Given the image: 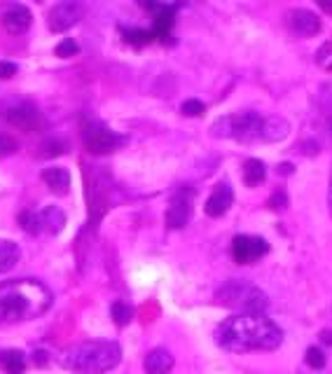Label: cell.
I'll list each match as a JSON object with an SVG mask.
<instances>
[{"instance_id": "6da1fadb", "label": "cell", "mask_w": 332, "mask_h": 374, "mask_svg": "<svg viewBox=\"0 0 332 374\" xmlns=\"http://www.w3.org/2000/svg\"><path fill=\"white\" fill-rule=\"evenodd\" d=\"M216 342L225 351L251 353V351H274L283 342L281 328L264 313H236L222 320L216 330Z\"/></svg>"}, {"instance_id": "7a4b0ae2", "label": "cell", "mask_w": 332, "mask_h": 374, "mask_svg": "<svg viewBox=\"0 0 332 374\" xmlns=\"http://www.w3.org/2000/svg\"><path fill=\"white\" fill-rule=\"evenodd\" d=\"M52 293L33 278H12L0 283V325L38 318L50 309Z\"/></svg>"}, {"instance_id": "3957f363", "label": "cell", "mask_w": 332, "mask_h": 374, "mask_svg": "<svg viewBox=\"0 0 332 374\" xmlns=\"http://www.w3.org/2000/svg\"><path fill=\"white\" fill-rule=\"evenodd\" d=\"M218 138H232L244 145L276 143L290 134V124L283 117H269L260 112H239L218 120L211 129Z\"/></svg>"}, {"instance_id": "277c9868", "label": "cell", "mask_w": 332, "mask_h": 374, "mask_svg": "<svg viewBox=\"0 0 332 374\" xmlns=\"http://www.w3.org/2000/svg\"><path fill=\"white\" fill-rule=\"evenodd\" d=\"M122 351L115 342H85L63 355V365L78 374H103L117 367Z\"/></svg>"}, {"instance_id": "5b68a950", "label": "cell", "mask_w": 332, "mask_h": 374, "mask_svg": "<svg viewBox=\"0 0 332 374\" xmlns=\"http://www.w3.org/2000/svg\"><path fill=\"white\" fill-rule=\"evenodd\" d=\"M216 300L229 309H241V313L244 311L262 313L267 304H269V300H267V295L262 290L255 288L253 283H248V281H227L220 290H218Z\"/></svg>"}, {"instance_id": "8992f818", "label": "cell", "mask_w": 332, "mask_h": 374, "mask_svg": "<svg viewBox=\"0 0 332 374\" xmlns=\"http://www.w3.org/2000/svg\"><path fill=\"white\" fill-rule=\"evenodd\" d=\"M0 115L3 120L12 124V127L21 129V132H38L43 129V112L38 110V105L31 103L26 98H10L0 105Z\"/></svg>"}, {"instance_id": "52a82bcc", "label": "cell", "mask_w": 332, "mask_h": 374, "mask_svg": "<svg viewBox=\"0 0 332 374\" xmlns=\"http://www.w3.org/2000/svg\"><path fill=\"white\" fill-rule=\"evenodd\" d=\"M82 141H85L87 152H92V154H110L124 143V138L120 134L110 132L108 127H103V124H98V122L85 124V129H82Z\"/></svg>"}, {"instance_id": "ba28073f", "label": "cell", "mask_w": 332, "mask_h": 374, "mask_svg": "<svg viewBox=\"0 0 332 374\" xmlns=\"http://www.w3.org/2000/svg\"><path fill=\"white\" fill-rule=\"evenodd\" d=\"M82 17H85V3L82 0H59L47 14L52 33H63L73 28Z\"/></svg>"}, {"instance_id": "9c48e42d", "label": "cell", "mask_w": 332, "mask_h": 374, "mask_svg": "<svg viewBox=\"0 0 332 374\" xmlns=\"http://www.w3.org/2000/svg\"><path fill=\"white\" fill-rule=\"evenodd\" d=\"M269 253V243L260 236H253V234H239L236 239L232 241V255H234V262L239 264H251V262H258L260 258Z\"/></svg>"}, {"instance_id": "30bf717a", "label": "cell", "mask_w": 332, "mask_h": 374, "mask_svg": "<svg viewBox=\"0 0 332 374\" xmlns=\"http://www.w3.org/2000/svg\"><path fill=\"white\" fill-rule=\"evenodd\" d=\"M192 201H194V189H178L171 199V206L166 211V227L169 229H180L185 227L189 216H192Z\"/></svg>"}, {"instance_id": "8fae6325", "label": "cell", "mask_w": 332, "mask_h": 374, "mask_svg": "<svg viewBox=\"0 0 332 374\" xmlns=\"http://www.w3.org/2000/svg\"><path fill=\"white\" fill-rule=\"evenodd\" d=\"M286 23L293 33L302 35V38H313V35L321 33V19H318L313 12L309 10H293L288 12Z\"/></svg>"}, {"instance_id": "7c38bea8", "label": "cell", "mask_w": 332, "mask_h": 374, "mask_svg": "<svg viewBox=\"0 0 332 374\" xmlns=\"http://www.w3.org/2000/svg\"><path fill=\"white\" fill-rule=\"evenodd\" d=\"M232 201H234L232 187H229L227 183H220V185L213 187L211 197L206 199V206H204L206 216H211V218H220V216H225V213L229 211V206H232Z\"/></svg>"}, {"instance_id": "4fadbf2b", "label": "cell", "mask_w": 332, "mask_h": 374, "mask_svg": "<svg viewBox=\"0 0 332 374\" xmlns=\"http://www.w3.org/2000/svg\"><path fill=\"white\" fill-rule=\"evenodd\" d=\"M31 23H33V17H31V12H28V8H23V5H14V8H10L3 14L5 31L12 33V35L26 33L28 28H31Z\"/></svg>"}, {"instance_id": "5bb4252c", "label": "cell", "mask_w": 332, "mask_h": 374, "mask_svg": "<svg viewBox=\"0 0 332 374\" xmlns=\"http://www.w3.org/2000/svg\"><path fill=\"white\" fill-rule=\"evenodd\" d=\"M174 370V355L166 349H155L145 358V374H169Z\"/></svg>"}, {"instance_id": "9a60e30c", "label": "cell", "mask_w": 332, "mask_h": 374, "mask_svg": "<svg viewBox=\"0 0 332 374\" xmlns=\"http://www.w3.org/2000/svg\"><path fill=\"white\" fill-rule=\"evenodd\" d=\"M43 180L45 185L56 194H66L70 189V174L61 166H52V169H45L43 171Z\"/></svg>"}, {"instance_id": "2e32d148", "label": "cell", "mask_w": 332, "mask_h": 374, "mask_svg": "<svg viewBox=\"0 0 332 374\" xmlns=\"http://www.w3.org/2000/svg\"><path fill=\"white\" fill-rule=\"evenodd\" d=\"M40 222H43V231H47V234H59L66 227V213L56 206H47L40 211Z\"/></svg>"}, {"instance_id": "e0dca14e", "label": "cell", "mask_w": 332, "mask_h": 374, "mask_svg": "<svg viewBox=\"0 0 332 374\" xmlns=\"http://www.w3.org/2000/svg\"><path fill=\"white\" fill-rule=\"evenodd\" d=\"M267 178V166L260 159H246L244 162V183L248 187L262 185Z\"/></svg>"}, {"instance_id": "ac0fdd59", "label": "cell", "mask_w": 332, "mask_h": 374, "mask_svg": "<svg viewBox=\"0 0 332 374\" xmlns=\"http://www.w3.org/2000/svg\"><path fill=\"white\" fill-rule=\"evenodd\" d=\"M0 370L5 374H23L26 358L21 351H0Z\"/></svg>"}, {"instance_id": "d6986e66", "label": "cell", "mask_w": 332, "mask_h": 374, "mask_svg": "<svg viewBox=\"0 0 332 374\" xmlns=\"http://www.w3.org/2000/svg\"><path fill=\"white\" fill-rule=\"evenodd\" d=\"M17 262H19V248H17V243L0 239V274L10 271Z\"/></svg>"}, {"instance_id": "ffe728a7", "label": "cell", "mask_w": 332, "mask_h": 374, "mask_svg": "<svg viewBox=\"0 0 332 374\" xmlns=\"http://www.w3.org/2000/svg\"><path fill=\"white\" fill-rule=\"evenodd\" d=\"M155 17V35H162V38H166V33L174 28V19H176V8H171V5L164 3V8L157 12Z\"/></svg>"}, {"instance_id": "44dd1931", "label": "cell", "mask_w": 332, "mask_h": 374, "mask_svg": "<svg viewBox=\"0 0 332 374\" xmlns=\"http://www.w3.org/2000/svg\"><path fill=\"white\" fill-rule=\"evenodd\" d=\"M110 316H112V320H115V325H120V328H124V325H127L129 320L134 318V311H132V307H129L127 302L117 300L115 304L110 307Z\"/></svg>"}, {"instance_id": "7402d4cb", "label": "cell", "mask_w": 332, "mask_h": 374, "mask_svg": "<svg viewBox=\"0 0 332 374\" xmlns=\"http://www.w3.org/2000/svg\"><path fill=\"white\" fill-rule=\"evenodd\" d=\"M19 225L28 231V234H38V231H43L40 213H35V211H23L21 216H19Z\"/></svg>"}, {"instance_id": "603a6c76", "label": "cell", "mask_w": 332, "mask_h": 374, "mask_svg": "<svg viewBox=\"0 0 332 374\" xmlns=\"http://www.w3.org/2000/svg\"><path fill=\"white\" fill-rule=\"evenodd\" d=\"M304 360H307V365L313 367V370H321V367H325V353L318 346H309V349H307Z\"/></svg>"}, {"instance_id": "cb8c5ba5", "label": "cell", "mask_w": 332, "mask_h": 374, "mask_svg": "<svg viewBox=\"0 0 332 374\" xmlns=\"http://www.w3.org/2000/svg\"><path fill=\"white\" fill-rule=\"evenodd\" d=\"M78 52H80V45L75 43V40H63V43L56 45L54 54H56L59 59H68V56H75Z\"/></svg>"}, {"instance_id": "d4e9b609", "label": "cell", "mask_w": 332, "mask_h": 374, "mask_svg": "<svg viewBox=\"0 0 332 374\" xmlns=\"http://www.w3.org/2000/svg\"><path fill=\"white\" fill-rule=\"evenodd\" d=\"M183 115H187V117H199V115H204L206 112V105L201 103L199 98H189V101H185L183 103Z\"/></svg>"}, {"instance_id": "484cf974", "label": "cell", "mask_w": 332, "mask_h": 374, "mask_svg": "<svg viewBox=\"0 0 332 374\" xmlns=\"http://www.w3.org/2000/svg\"><path fill=\"white\" fill-rule=\"evenodd\" d=\"M152 38H155V31H138V28H132V31L127 33V40L132 45H147Z\"/></svg>"}, {"instance_id": "4316f807", "label": "cell", "mask_w": 332, "mask_h": 374, "mask_svg": "<svg viewBox=\"0 0 332 374\" xmlns=\"http://www.w3.org/2000/svg\"><path fill=\"white\" fill-rule=\"evenodd\" d=\"M17 152V141L10 138L8 134L0 132V157H8V154Z\"/></svg>"}, {"instance_id": "83f0119b", "label": "cell", "mask_w": 332, "mask_h": 374, "mask_svg": "<svg viewBox=\"0 0 332 374\" xmlns=\"http://www.w3.org/2000/svg\"><path fill=\"white\" fill-rule=\"evenodd\" d=\"M61 152H63V143H59V141H47L43 157H59Z\"/></svg>"}, {"instance_id": "f1b7e54d", "label": "cell", "mask_w": 332, "mask_h": 374, "mask_svg": "<svg viewBox=\"0 0 332 374\" xmlns=\"http://www.w3.org/2000/svg\"><path fill=\"white\" fill-rule=\"evenodd\" d=\"M269 206H271V209H286V206H288L286 192H283V189H278V192H274V197H271Z\"/></svg>"}, {"instance_id": "f546056e", "label": "cell", "mask_w": 332, "mask_h": 374, "mask_svg": "<svg viewBox=\"0 0 332 374\" xmlns=\"http://www.w3.org/2000/svg\"><path fill=\"white\" fill-rule=\"evenodd\" d=\"M12 75H17V66L12 61H0V80H10Z\"/></svg>"}, {"instance_id": "4dcf8cb0", "label": "cell", "mask_w": 332, "mask_h": 374, "mask_svg": "<svg viewBox=\"0 0 332 374\" xmlns=\"http://www.w3.org/2000/svg\"><path fill=\"white\" fill-rule=\"evenodd\" d=\"M138 3H141V8L147 10V12H150V14H157V12L164 8L162 0H138Z\"/></svg>"}, {"instance_id": "1f68e13d", "label": "cell", "mask_w": 332, "mask_h": 374, "mask_svg": "<svg viewBox=\"0 0 332 374\" xmlns=\"http://www.w3.org/2000/svg\"><path fill=\"white\" fill-rule=\"evenodd\" d=\"M33 363L38 367H43L47 363V353L43 351V349H38V351H33Z\"/></svg>"}, {"instance_id": "d6a6232c", "label": "cell", "mask_w": 332, "mask_h": 374, "mask_svg": "<svg viewBox=\"0 0 332 374\" xmlns=\"http://www.w3.org/2000/svg\"><path fill=\"white\" fill-rule=\"evenodd\" d=\"M316 5H321L328 14H332V0H316Z\"/></svg>"}, {"instance_id": "836d02e7", "label": "cell", "mask_w": 332, "mask_h": 374, "mask_svg": "<svg viewBox=\"0 0 332 374\" xmlns=\"http://www.w3.org/2000/svg\"><path fill=\"white\" fill-rule=\"evenodd\" d=\"M323 342L332 344V332H323Z\"/></svg>"}, {"instance_id": "e575fe53", "label": "cell", "mask_w": 332, "mask_h": 374, "mask_svg": "<svg viewBox=\"0 0 332 374\" xmlns=\"http://www.w3.org/2000/svg\"><path fill=\"white\" fill-rule=\"evenodd\" d=\"M330 213H332V185H330Z\"/></svg>"}, {"instance_id": "d590c367", "label": "cell", "mask_w": 332, "mask_h": 374, "mask_svg": "<svg viewBox=\"0 0 332 374\" xmlns=\"http://www.w3.org/2000/svg\"><path fill=\"white\" fill-rule=\"evenodd\" d=\"M0 3H5V0H0Z\"/></svg>"}]
</instances>
